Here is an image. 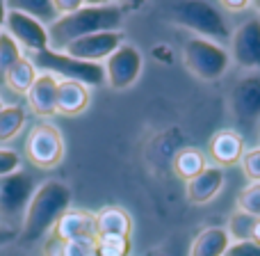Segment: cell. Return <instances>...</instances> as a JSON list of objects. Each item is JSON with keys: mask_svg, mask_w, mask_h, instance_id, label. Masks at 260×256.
<instances>
[{"mask_svg": "<svg viewBox=\"0 0 260 256\" xmlns=\"http://www.w3.org/2000/svg\"><path fill=\"white\" fill-rule=\"evenodd\" d=\"M123 23V7L112 3H87L82 9L59 16L48 25V48L64 53L69 44L96 32H114Z\"/></svg>", "mask_w": 260, "mask_h": 256, "instance_id": "obj_1", "label": "cell"}, {"mask_svg": "<svg viewBox=\"0 0 260 256\" xmlns=\"http://www.w3.org/2000/svg\"><path fill=\"white\" fill-rule=\"evenodd\" d=\"M71 188L62 181H46L39 185L23 215V229L18 234L21 243H37L55 229L57 220L71 208Z\"/></svg>", "mask_w": 260, "mask_h": 256, "instance_id": "obj_2", "label": "cell"}, {"mask_svg": "<svg viewBox=\"0 0 260 256\" xmlns=\"http://www.w3.org/2000/svg\"><path fill=\"white\" fill-rule=\"evenodd\" d=\"M169 18L176 25L201 35V39H231V27L226 23V16L215 3H197V0L174 3L169 7Z\"/></svg>", "mask_w": 260, "mask_h": 256, "instance_id": "obj_3", "label": "cell"}, {"mask_svg": "<svg viewBox=\"0 0 260 256\" xmlns=\"http://www.w3.org/2000/svg\"><path fill=\"white\" fill-rule=\"evenodd\" d=\"M183 62L187 71L199 80H219L231 67V55L217 41L192 37L183 46Z\"/></svg>", "mask_w": 260, "mask_h": 256, "instance_id": "obj_4", "label": "cell"}, {"mask_svg": "<svg viewBox=\"0 0 260 256\" xmlns=\"http://www.w3.org/2000/svg\"><path fill=\"white\" fill-rule=\"evenodd\" d=\"M32 64L35 69H41L44 73L50 76H62V80H76L82 85H103L105 82V69L101 64L80 62L76 58H69L67 53H57V50H41V53H32Z\"/></svg>", "mask_w": 260, "mask_h": 256, "instance_id": "obj_5", "label": "cell"}, {"mask_svg": "<svg viewBox=\"0 0 260 256\" xmlns=\"http://www.w3.org/2000/svg\"><path fill=\"white\" fill-rule=\"evenodd\" d=\"M25 156L39 169H53L64 158L62 133L53 124H37L30 128L25 139Z\"/></svg>", "mask_w": 260, "mask_h": 256, "instance_id": "obj_6", "label": "cell"}, {"mask_svg": "<svg viewBox=\"0 0 260 256\" xmlns=\"http://www.w3.org/2000/svg\"><path fill=\"white\" fill-rule=\"evenodd\" d=\"M144 60L137 46L133 44H121L108 60H105V82L112 90L121 92L128 90L137 82L139 73H142Z\"/></svg>", "mask_w": 260, "mask_h": 256, "instance_id": "obj_7", "label": "cell"}, {"mask_svg": "<svg viewBox=\"0 0 260 256\" xmlns=\"http://www.w3.org/2000/svg\"><path fill=\"white\" fill-rule=\"evenodd\" d=\"M229 55L238 67L247 71H260V18L244 21L231 32Z\"/></svg>", "mask_w": 260, "mask_h": 256, "instance_id": "obj_8", "label": "cell"}, {"mask_svg": "<svg viewBox=\"0 0 260 256\" xmlns=\"http://www.w3.org/2000/svg\"><path fill=\"white\" fill-rule=\"evenodd\" d=\"M32 194H35V181L27 172H14L0 179V215L18 217L23 208H27Z\"/></svg>", "mask_w": 260, "mask_h": 256, "instance_id": "obj_9", "label": "cell"}, {"mask_svg": "<svg viewBox=\"0 0 260 256\" xmlns=\"http://www.w3.org/2000/svg\"><path fill=\"white\" fill-rule=\"evenodd\" d=\"M5 32L16 41L18 46H25L32 53H41L48 48V27L41 25L39 21L30 18L23 12L7 9L5 16Z\"/></svg>", "mask_w": 260, "mask_h": 256, "instance_id": "obj_10", "label": "cell"}, {"mask_svg": "<svg viewBox=\"0 0 260 256\" xmlns=\"http://www.w3.org/2000/svg\"><path fill=\"white\" fill-rule=\"evenodd\" d=\"M121 44H123V32L121 30L96 32V35L82 37V39L69 44L67 48H64V53H67L69 58L80 60V62L99 64L101 60H108Z\"/></svg>", "mask_w": 260, "mask_h": 256, "instance_id": "obj_11", "label": "cell"}, {"mask_svg": "<svg viewBox=\"0 0 260 256\" xmlns=\"http://www.w3.org/2000/svg\"><path fill=\"white\" fill-rule=\"evenodd\" d=\"M53 238L62 240V243H76V240L96 243V238H99L96 215L89 211H82V208H69L55 224Z\"/></svg>", "mask_w": 260, "mask_h": 256, "instance_id": "obj_12", "label": "cell"}, {"mask_svg": "<svg viewBox=\"0 0 260 256\" xmlns=\"http://www.w3.org/2000/svg\"><path fill=\"white\" fill-rule=\"evenodd\" d=\"M231 110L235 119L249 124L260 119V76H247L231 92Z\"/></svg>", "mask_w": 260, "mask_h": 256, "instance_id": "obj_13", "label": "cell"}, {"mask_svg": "<svg viewBox=\"0 0 260 256\" xmlns=\"http://www.w3.org/2000/svg\"><path fill=\"white\" fill-rule=\"evenodd\" d=\"M57 85L59 80L50 73H37L32 87L27 90V103L39 117H53L57 112Z\"/></svg>", "mask_w": 260, "mask_h": 256, "instance_id": "obj_14", "label": "cell"}, {"mask_svg": "<svg viewBox=\"0 0 260 256\" xmlns=\"http://www.w3.org/2000/svg\"><path fill=\"white\" fill-rule=\"evenodd\" d=\"M244 156V142L242 135L235 130H219L210 139V158L219 167H231L240 162Z\"/></svg>", "mask_w": 260, "mask_h": 256, "instance_id": "obj_15", "label": "cell"}, {"mask_svg": "<svg viewBox=\"0 0 260 256\" xmlns=\"http://www.w3.org/2000/svg\"><path fill=\"white\" fill-rule=\"evenodd\" d=\"M221 185H224V172L221 167H206L197 179H192L187 183V199L192 204H208L219 194Z\"/></svg>", "mask_w": 260, "mask_h": 256, "instance_id": "obj_16", "label": "cell"}, {"mask_svg": "<svg viewBox=\"0 0 260 256\" xmlns=\"http://www.w3.org/2000/svg\"><path fill=\"white\" fill-rule=\"evenodd\" d=\"M89 105V87L76 80H59L57 85V112L67 117L85 112Z\"/></svg>", "mask_w": 260, "mask_h": 256, "instance_id": "obj_17", "label": "cell"}, {"mask_svg": "<svg viewBox=\"0 0 260 256\" xmlns=\"http://www.w3.org/2000/svg\"><path fill=\"white\" fill-rule=\"evenodd\" d=\"M133 231V220L123 208L108 206L96 213V234L99 236H126L130 238Z\"/></svg>", "mask_w": 260, "mask_h": 256, "instance_id": "obj_18", "label": "cell"}, {"mask_svg": "<svg viewBox=\"0 0 260 256\" xmlns=\"http://www.w3.org/2000/svg\"><path fill=\"white\" fill-rule=\"evenodd\" d=\"M229 247H231V238L226 234V229L210 226V229H203L194 238L189 256H224Z\"/></svg>", "mask_w": 260, "mask_h": 256, "instance_id": "obj_19", "label": "cell"}, {"mask_svg": "<svg viewBox=\"0 0 260 256\" xmlns=\"http://www.w3.org/2000/svg\"><path fill=\"white\" fill-rule=\"evenodd\" d=\"M171 165H174V174L178 176V179H183V181L189 183V181L197 179V176L206 169L208 162H206L203 151H199V149H194V147H187V149H183V151L176 153V158H174Z\"/></svg>", "mask_w": 260, "mask_h": 256, "instance_id": "obj_20", "label": "cell"}, {"mask_svg": "<svg viewBox=\"0 0 260 256\" xmlns=\"http://www.w3.org/2000/svg\"><path fill=\"white\" fill-rule=\"evenodd\" d=\"M5 7L14 9V12L27 14L30 18L39 21L41 25H44V23H50V25H53V23L59 18V14L55 12L53 0H16V3H5Z\"/></svg>", "mask_w": 260, "mask_h": 256, "instance_id": "obj_21", "label": "cell"}, {"mask_svg": "<svg viewBox=\"0 0 260 256\" xmlns=\"http://www.w3.org/2000/svg\"><path fill=\"white\" fill-rule=\"evenodd\" d=\"M37 78V71H35V64L32 60H25L21 58L7 73H5V85L9 87L12 92H18V94H27V90L32 87Z\"/></svg>", "mask_w": 260, "mask_h": 256, "instance_id": "obj_22", "label": "cell"}, {"mask_svg": "<svg viewBox=\"0 0 260 256\" xmlns=\"http://www.w3.org/2000/svg\"><path fill=\"white\" fill-rule=\"evenodd\" d=\"M25 124V110L21 105H7L0 110V142L12 139Z\"/></svg>", "mask_w": 260, "mask_h": 256, "instance_id": "obj_23", "label": "cell"}, {"mask_svg": "<svg viewBox=\"0 0 260 256\" xmlns=\"http://www.w3.org/2000/svg\"><path fill=\"white\" fill-rule=\"evenodd\" d=\"M23 58L21 46L7 35V32H0V82L5 80V73Z\"/></svg>", "mask_w": 260, "mask_h": 256, "instance_id": "obj_24", "label": "cell"}, {"mask_svg": "<svg viewBox=\"0 0 260 256\" xmlns=\"http://www.w3.org/2000/svg\"><path fill=\"white\" fill-rule=\"evenodd\" d=\"M130 238L126 236H99L96 238V256H128Z\"/></svg>", "mask_w": 260, "mask_h": 256, "instance_id": "obj_25", "label": "cell"}, {"mask_svg": "<svg viewBox=\"0 0 260 256\" xmlns=\"http://www.w3.org/2000/svg\"><path fill=\"white\" fill-rule=\"evenodd\" d=\"M253 224H256V220H253L251 215H244V213L235 211L233 215L229 217L226 234H229V238H235L238 243H244V240H251Z\"/></svg>", "mask_w": 260, "mask_h": 256, "instance_id": "obj_26", "label": "cell"}, {"mask_svg": "<svg viewBox=\"0 0 260 256\" xmlns=\"http://www.w3.org/2000/svg\"><path fill=\"white\" fill-rule=\"evenodd\" d=\"M238 211L260 220V183H249L238 194Z\"/></svg>", "mask_w": 260, "mask_h": 256, "instance_id": "obj_27", "label": "cell"}, {"mask_svg": "<svg viewBox=\"0 0 260 256\" xmlns=\"http://www.w3.org/2000/svg\"><path fill=\"white\" fill-rule=\"evenodd\" d=\"M242 172L251 183H260V147L258 149H251L242 156Z\"/></svg>", "mask_w": 260, "mask_h": 256, "instance_id": "obj_28", "label": "cell"}, {"mask_svg": "<svg viewBox=\"0 0 260 256\" xmlns=\"http://www.w3.org/2000/svg\"><path fill=\"white\" fill-rule=\"evenodd\" d=\"M18 167H21V158H18V153L12 151V149H0V179L14 174V172H18Z\"/></svg>", "mask_w": 260, "mask_h": 256, "instance_id": "obj_29", "label": "cell"}, {"mask_svg": "<svg viewBox=\"0 0 260 256\" xmlns=\"http://www.w3.org/2000/svg\"><path fill=\"white\" fill-rule=\"evenodd\" d=\"M224 256H260V245L253 240H244V243H235L226 249Z\"/></svg>", "mask_w": 260, "mask_h": 256, "instance_id": "obj_30", "label": "cell"}, {"mask_svg": "<svg viewBox=\"0 0 260 256\" xmlns=\"http://www.w3.org/2000/svg\"><path fill=\"white\" fill-rule=\"evenodd\" d=\"M53 5L59 16H67V14H73V12H78V9H82L87 3H82V0H53Z\"/></svg>", "mask_w": 260, "mask_h": 256, "instance_id": "obj_31", "label": "cell"}, {"mask_svg": "<svg viewBox=\"0 0 260 256\" xmlns=\"http://www.w3.org/2000/svg\"><path fill=\"white\" fill-rule=\"evenodd\" d=\"M219 7H224L226 12H240V9H249V7H251V3H249V0H240V3H233V0H224Z\"/></svg>", "mask_w": 260, "mask_h": 256, "instance_id": "obj_32", "label": "cell"}, {"mask_svg": "<svg viewBox=\"0 0 260 256\" xmlns=\"http://www.w3.org/2000/svg\"><path fill=\"white\" fill-rule=\"evenodd\" d=\"M16 238H18L16 229H9V226H0V247H3V245H7V243H12V240H16Z\"/></svg>", "mask_w": 260, "mask_h": 256, "instance_id": "obj_33", "label": "cell"}, {"mask_svg": "<svg viewBox=\"0 0 260 256\" xmlns=\"http://www.w3.org/2000/svg\"><path fill=\"white\" fill-rule=\"evenodd\" d=\"M251 240H253V243H256V245H260V220H256V224H253Z\"/></svg>", "mask_w": 260, "mask_h": 256, "instance_id": "obj_34", "label": "cell"}, {"mask_svg": "<svg viewBox=\"0 0 260 256\" xmlns=\"http://www.w3.org/2000/svg\"><path fill=\"white\" fill-rule=\"evenodd\" d=\"M5 16H7V7H5V3H0V30L5 27Z\"/></svg>", "mask_w": 260, "mask_h": 256, "instance_id": "obj_35", "label": "cell"}, {"mask_svg": "<svg viewBox=\"0 0 260 256\" xmlns=\"http://www.w3.org/2000/svg\"><path fill=\"white\" fill-rule=\"evenodd\" d=\"M148 256H169V254H165V252H151Z\"/></svg>", "mask_w": 260, "mask_h": 256, "instance_id": "obj_36", "label": "cell"}, {"mask_svg": "<svg viewBox=\"0 0 260 256\" xmlns=\"http://www.w3.org/2000/svg\"><path fill=\"white\" fill-rule=\"evenodd\" d=\"M251 7H256L258 12H260V0H256V3H251Z\"/></svg>", "mask_w": 260, "mask_h": 256, "instance_id": "obj_37", "label": "cell"}, {"mask_svg": "<svg viewBox=\"0 0 260 256\" xmlns=\"http://www.w3.org/2000/svg\"><path fill=\"white\" fill-rule=\"evenodd\" d=\"M0 110H3V103H0Z\"/></svg>", "mask_w": 260, "mask_h": 256, "instance_id": "obj_38", "label": "cell"}]
</instances>
